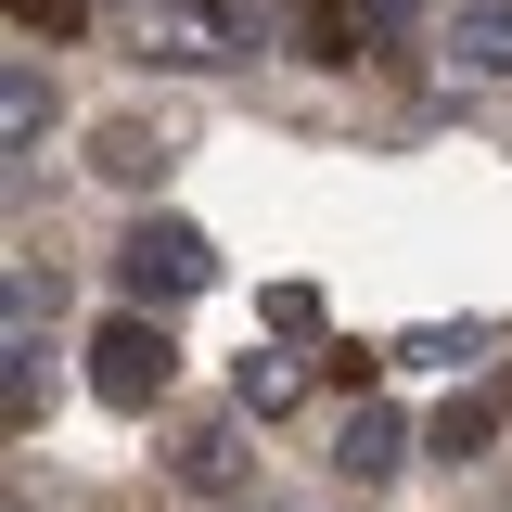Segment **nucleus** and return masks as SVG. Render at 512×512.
Masks as SVG:
<instances>
[{
    "mask_svg": "<svg viewBox=\"0 0 512 512\" xmlns=\"http://www.w3.org/2000/svg\"><path fill=\"white\" fill-rule=\"evenodd\" d=\"M167 384H180V346H167L154 308H116L103 333H90V397H103V410H154Z\"/></svg>",
    "mask_w": 512,
    "mask_h": 512,
    "instance_id": "1",
    "label": "nucleus"
},
{
    "mask_svg": "<svg viewBox=\"0 0 512 512\" xmlns=\"http://www.w3.org/2000/svg\"><path fill=\"white\" fill-rule=\"evenodd\" d=\"M116 282L141 295V308H167V295H205V282H218V244H205L192 218H141V231L116 244Z\"/></svg>",
    "mask_w": 512,
    "mask_h": 512,
    "instance_id": "2",
    "label": "nucleus"
},
{
    "mask_svg": "<svg viewBox=\"0 0 512 512\" xmlns=\"http://www.w3.org/2000/svg\"><path fill=\"white\" fill-rule=\"evenodd\" d=\"M397 448H410V423H397L384 397H359V410L333 423V474H346V487H384V474H397Z\"/></svg>",
    "mask_w": 512,
    "mask_h": 512,
    "instance_id": "3",
    "label": "nucleus"
},
{
    "mask_svg": "<svg viewBox=\"0 0 512 512\" xmlns=\"http://www.w3.org/2000/svg\"><path fill=\"white\" fill-rule=\"evenodd\" d=\"M90 167H103L116 192H154L167 167H180V141H167V128H141V116H116L103 141H90Z\"/></svg>",
    "mask_w": 512,
    "mask_h": 512,
    "instance_id": "4",
    "label": "nucleus"
},
{
    "mask_svg": "<svg viewBox=\"0 0 512 512\" xmlns=\"http://www.w3.org/2000/svg\"><path fill=\"white\" fill-rule=\"evenodd\" d=\"M448 52H461V77H512V0H461Z\"/></svg>",
    "mask_w": 512,
    "mask_h": 512,
    "instance_id": "5",
    "label": "nucleus"
},
{
    "mask_svg": "<svg viewBox=\"0 0 512 512\" xmlns=\"http://www.w3.org/2000/svg\"><path fill=\"white\" fill-rule=\"evenodd\" d=\"M487 436H500V397H448L436 423H423V448H436V461H487Z\"/></svg>",
    "mask_w": 512,
    "mask_h": 512,
    "instance_id": "6",
    "label": "nucleus"
},
{
    "mask_svg": "<svg viewBox=\"0 0 512 512\" xmlns=\"http://www.w3.org/2000/svg\"><path fill=\"white\" fill-rule=\"evenodd\" d=\"M0 410H13V436L52 410V359H39V333H13V359H0Z\"/></svg>",
    "mask_w": 512,
    "mask_h": 512,
    "instance_id": "7",
    "label": "nucleus"
},
{
    "mask_svg": "<svg viewBox=\"0 0 512 512\" xmlns=\"http://www.w3.org/2000/svg\"><path fill=\"white\" fill-rule=\"evenodd\" d=\"M397 359H423V372H461V359H487V333H474V320H423Z\"/></svg>",
    "mask_w": 512,
    "mask_h": 512,
    "instance_id": "8",
    "label": "nucleus"
},
{
    "mask_svg": "<svg viewBox=\"0 0 512 512\" xmlns=\"http://www.w3.org/2000/svg\"><path fill=\"white\" fill-rule=\"evenodd\" d=\"M436 0H359V52H410Z\"/></svg>",
    "mask_w": 512,
    "mask_h": 512,
    "instance_id": "9",
    "label": "nucleus"
},
{
    "mask_svg": "<svg viewBox=\"0 0 512 512\" xmlns=\"http://www.w3.org/2000/svg\"><path fill=\"white\" fill-rule=\"evenodd\" d=\"M231 474H244V448H231V423H205V436L180 448V487H205V500H218Z\"/></svg>",
    "mask_w": 512,
    "mask_h": 512,
    "instance_id": "10",
    "label": "nucleus"
},
{
    "mask_svg": "<svg viewBox=\"0 0 512 512\" xmlns=\"http://www.w3.org/2000/svg\"><path fill=\"white\" fill-rule=\"evenodd\" d=\"M0 128H13V154L52 128V90H39V64H13V90H0Z\"/></svg>",
    "mask_w": 512,
    "mask_h": 512,
    "instance_id": "11",
    "label": "nucleus"
},
{
    "mask_svg": "<svg viewBox=\"0 0 512 512\" xmlns=\"http://www.w3.org/2000/svg\"><path fill=\"white\" fill-rule=\"evenodd\" d=\"M231 397H244L256 423H269V410H295V359H244V372H231Z\"/></svg>",
    "mask_w": 512,
    "mask_h": 512,
    "instance_id": "12",
    "label": "nucleus"
},
{
    "mask_svg": "<svg viewBox=\"0 0 512 512\" xmlns=\"http://www.w3.org/2000/svg\"><path fill=\"white\" fill-rule=\"evenodd\" d=\"M13 26H26V39H77V26H90V0H13Z\"/></svg>",
    "mask_w": 512,
    "mask_h": 512,
    "instance_id": "13",
    "label": "nucleus"
}]
</instances>
